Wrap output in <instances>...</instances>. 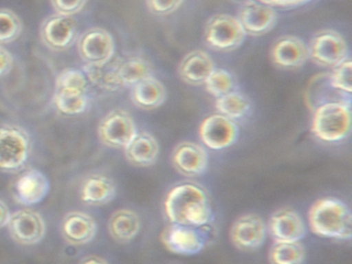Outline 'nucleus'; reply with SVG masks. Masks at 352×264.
I'll use <instances>...</instances> for the list:
<instances>
[{
	"label": "nucleus",
	"mask_w": 352,
	"mask_h": 264,
	"mask_svg": "<svg viewBox=\"0 0 352 264\" xmlns=\"http://www.w3.org/2000/svg\"><path fill=\"white\" fill-rule=\"evenodd\" d=\"M308 222L311 231L318 236L340 241L351 239V210L337 198L317 200L309 210Z\"/></svg>",
	"instance_id": "obj_2"
},
{
	"label": "nucleus",
	"mask_w": 352,
	"mask_h": 264,
	"mask_svg": "<svg viewBox=\"0 0 352 264\" xmlns=\"http://www.w3.org/2000/svg\"><path fill=\"white\" fill-rule=\"evenodd\" d=\"M94 76V82H102V86L109 90L135 86L140 80L151 76L152 68L149 62L143 58L131 57L120 60L108 68L104 74ZM92 76V74H90Z\"/></svg>",
	"instance_id": "obj_11"
},
{
	"label": "nucleus",
	"mask_w": 352,
	"mask_h": 264,
	"mask_svg": "<svg viewBox=\"0 0 352 264\" xmlns=\"http://www.w3.org/2000/svg\"><path fill=\"white\" fill-rule=\"evenodd\" d=\"M137 133V124L133 116L125 109H115L109 111L98 124V138L109 148L124 150Z\"/></svg>",
	"instance_id": "obj_10"
},
{
	"label": "nucleus",
	"mask_w": 352,
	"mask_h": 264,
	"mask_svg": "<svg viewBox=\"0 0 352 264\" xmlns=\"http://www.w3.org/2000/svg\"><path fill=\"white\" fill-rule=\"evenodd\" d=\"M215 107L218 113L236 122L248 115L251 102L246 95L232 90L216 98Z\"/></svg>",
	"instance_id": "obj_27"
},
{
	"label": "nucleus",
	"mask_w": 352,
	"mask_h": 264,
	"mask_svg": "<svg viewBox=\"0 0 352 264\" xmlns=\"http://www.w3.org/2000/svg\"><path fill=\"white\" fill-rule=\"evenodd\" d=\"M80 194L82 201L86 204L94 206H104L112 201L116 196V184L108 175H91L84 179Z\"/></svg>",
	"instance_id": "obj_25"
},
{
	"label": "nucleus",
	"mask_w": 352,
	"mask_h": 264,
	"mask_svg": "<svg viewBox=\"0 0 352 264\" xmlns=\"http://www.w3.org/2000/svg\"><path fill=\"white\" fill-rule=\"evenodd\" d=\"M50 188V182L45 173L38 169H28L16 181L15 197L23 206H34L46 198Z\"/></svg>",
	"instance_id": "obj_20"
},
{
	"label": "nucleus",
	"mask_w": 352,
	"mask_h": 264,
	"mask_svg": "<svg viewBox=\"0 0 352 264\" xmlns=\"http://www.w3.org/2000/svg\"><path fill=\"white\" fill-rule=\"evenodd\" d=\"M215 68V62L207 52L193 50L181 60L178 74L185 84L201 86Z\"/></svg>",
	"instance_id": "obj_22"
},
{
	"label": "nucleus",
	"mask_w": 352,
	"mask_h": 264,
	"mask_svg": "<svg viewBox=\"0 0 352 264\" xmlns=\"http://www.w3.org/2000/svg\"><path fill=\"white\" fill-rule=\"evenodd\" d=\"M308 47L310 59L320 67L335 68L350 57L347 41L341 33L331 29L315 33Z\"/></svg>",
	"instance_id": "obj_9"
},
{
	"label": "nucleus",
	"mask_w": 352,
	"mask_h": 264,
	"mask_svg": "<svg viewBox=\"0 0 352 264\" xmlns=\"http://www.w3.org/2000/svg\"><path fill=\"white\" fill-rule=\"evenodd\" d=\"M76 45L80 59L89 67L108 65L116 51L114 36L102 27H91L80 33Z\"/></svg>",
	"instance_id": "obj_6"
},
{
	"label": "nucleus",
	"mask_w": 352,
	"mask_h": 264,
	"mask_svg": "<svg viewBox=\"0 0 352 264\" xmlns=\"http://www.w3.org/2000/svg\"><path fill=\"white\" fill-rule=\"evenodd\" d=\"M211 231L209 225L197 227L170 224L162 231V241L172 253L195 255L203 251L209 243Z\"/></svg>",
	"instance_id": "obj_8"
},
{
	"label": "nucleus",
	"mask_w": 352,
	"mask_h": 264,
	"mask_svg": "<svg viewBox=\"0 0 352 264\" xmlns=\"http://www.w3.org/2000/svg\"><path fill=\"white\" fill-rule=\"evenodd\" d=\"M352 62L351 58L348 57L339 65L333 68L331 74L327 76L329 86L337 90L338 92L350 94L352 90Z\"/></svg>",
	"instance_id": "obj_31"
},
{
	"label": "nucleus",
	"mask_w": 352,
	"mask_h": 264,
	"mask_svg": "<svg viewBox=\"0 0 352 264\" xmlns=\"http://www.w3.org/2000/svg\"><path fill=\"white\" fill-rule=\"evenodd\" d=\"M205 88L212 96L218 97L230 92L234 89V80L230 72L223 68H215L208 76L205 82Z\"/></svg>",
	"instance_id": "obj_30"
},
{
	"label": "nucleus",
	"mask_w": 352,
	"mask_h": 264,
	"mask_svg": "<svg viewBox=\"0 0 352 264\" xmlns=\"http://www.w3.org/2000/svg\"><path fill=\"white\" fill-rule=\"evenodd\" d=\"M239 22L245 33L251 36H263L273 30L278 22V14L275 8L257 0H247L240 12Z\"/></svg>",
	"instance_id": "obj_15"
},
{
	"label": "nucleus",
	"mask_w": 352,
	"mask_h": 264,
	"mask_svg": "<svg viewBox=\"0 0 352 264\" xmlns=\"http://www.w3.org/2000/svg\"><path fill=\"white\" fill-rule=\"evenodd\" d=\"M164 212L172 224L206 226L213 219L211 198L195 184H182L170 189L164 200Z\"/></svg>",
	"instance_id": "obj_1"
},
{
	"label": "nucleus",
	"mask_w": 352,
	"mask_h": 264,
	"mask_svg": "<svg viewBox=\"0 0 352 264\" xmlns=\"http://www.w3.org/2000/svg\"><path fill=\"white\" fill-rule=\"evenodd\" d=\"M11 210L3 200L0 199V228L8 226L11 219Z\"/></svg>",
	"instance_id": "obj_36"
},
{
	"label": "nucleus",
	"mask_w": 352,
	"mask_h": 264,
	"mask_svg": "<svg viewBox=\"0 0 352 264\" xmlns=\"http://www.w3.org/2000/svg\"><path fill=\"white\" fill-rule=\"evenodd\" d=\"M63 239L69 245H86L94 241L98 233V224L87 212L74 210L65 214L61 223Z\"/></svg>",
	"instance_id": "obj_21"
},
{
	"label": "nucleus",
	"mask_w": 352,
	"mask_h": 264,
	"mask_svg": "<svg viewBox=\"0 0 352 264\" xmlns=\"http://www.w3.org/2000/svg\"><path fill=\"white\" fill-rule=\"evenodd\" d=\"M14 56L6 45H0V78H5L13 69Z\"/></svg>",
	"instance_id": "obj_34"
},
{
	"label": "nucleus",
	"mask_w": 352,
	"mask_h": 264,
	"mask_svg": "<svg viewBox=\"0 0 352 264\" xmlns=\"http://www.w3.org/2000/svg\"><path fill=\"white\" fill-rule=\"evenodd\" d=\"M184 0H146L148 10L155 16H168L181 8Z\"/></svg>",
	"instance_id": "obj_33"
},
{
	"label": "nucleus",
	"mask_w": 352,
	"mask_h": 264,
	"mask_svg": "<svg viewBox=\"0 0 352 264\" xmlns=\"http://www.w3.org/2000/svg\"><path fill=\"white\" fill-rule=\"evenodd\" d=\"M170 160L179 173L185 177H195L204 175L207 170L209 155L201 144L183 142L175 146Z\"/></svg>",
	"instance_id": "obj_17"
},
{
	"label": "nucleus",
	"mask_w": 352,
	"mask_h": 264,
	"mask_svg": "<svg viewBox=\"0 0 352 264\" xmlns=\"http://www.w3.org/2000/svg\"><path fill=\"white\" fill-rule=\"evenodd\" d=\"M55 14L74 16L81 12L89 0H50Z\"/></svg>",
	"instance_id": "obj_32"
},
{
	"label": "nucleus",
	"mask_w": 352,
	"mask_h": 264,
	"mask_svg": "<svg viewBox=\"0 0 352 264\" xmlns=\"http://www.w3.org/2000/svg\"><path fill=\"white\" fill-rule=\"evenodd\" d=\"M271 264H304L306 251L304 245L296 243H275L269 254Z\"/></svg>",
	"instance_id": "obj_28"
},
{
	"label": "nucleus",
	"mask_w": 352,
	"mask_h": 264,
	"mask_svg": "<svg viewBox=\"0 0 352 264\" xmlns=\"http://www.w3.org/2000/svg\"><path fill=\"white\" fill-rule=\"evenodd\" d=\"M131 98L139 109L152 111L166 102L168 91L164 82L151 74L131 87Z\"/></svg>",
	"instance_id": "obj_23"
},
{
	"label": "nucleus",
	"mask_w": 352,
	"mask_h": 264,
	"mask_svg": "<svg viewBox=\"0 0 352 264\" xmlns=\"http://www.w3.org/2000/svg\"><path fill=\"white\" fill-rule=\"evenodd\" d=\"M269 230L275 243H296L306 236L307 228L298 212L282 208L272 214Z\"/></svg>",
	"instance_id": "obj_19"
},
{
	"label": "nucleus",
	"mask_w": 352,
	"mask_h": 264,
	"mask_svg": "<svg viewBox=\"0 0 352 264\" xmlns=\"http://www.w3.org/2000/svg\"><path fill=\"white\" fill-rule=\"evenodd\" d=\"M124 154L127 161L133 166H152L160 156V144L149 132H138L124 148Z\"/></svg>",
	"instance_id": "obj_24"
},
{
	"label": "nucleus",
	"mask_w": 352,
	"mask_h": 264,
	"mask_svg": "<svg viewBox=\"0 0 352 264\" xmlns=\"http://www.w3.org/2000/svg\"><path fill=\"white\" fill-rule=\"evenodd\" d=\"M271 59L282 69H298L310 60L308 45L300 37L283 35L272 47Z\"/></svg>",
	"instance_id": "obj_16"
},
{
	"label": "nucleus",
	"mask_w": 352,
	"mask_h": 264,
	"mask_svg": "<svg viewBox=\"0 0 352 264\" xmlns=\"http://www.w3.org/2000/svg\"><path fill=\"white\" fill-rule=\"evenodd\" d=\"M108 229L114 241L120 243H129L141 230V219L133 210L122 208L111 214Z\"/></svg>",
	"instance_id": "obj_26"
},
{
	"label": "nucleus",
	"mask_w": 352,
	"mask_h": 264,
	"mask_svg": "<svg viewBox=\"0 0 352 264\" xmlns=\"http://www.w3.org/2000/svg\"><path fill=\"white\" fill-rule=\"evenodd\" d=\"M32 153L28 130L16 124L0 126V170L18 173L24 168Z\"/></svg>",
	"instance_id": "obj_5"
},
{
	"label": "nucleus",
	"mask_w": 352,
	"mask_h": 264,
	"mask_svg": "<svg viewBox=\"0 0 352 264\" xmlns=\"http://www.w3.org/2000/svg\"><path fill=\"white\" fill-rule=\"evenodd\" d=\"M239 133L240 130L236 122L220 113L204 119L199 128V140L214 151L224 150L236 144Z\"/></svg>",
	"instance_id": "obj_13"
},
{
	"label": "nucleus",
	"mask_w": 352,
	"mask_h": 264,
	"mask_svg": "<svg viewBox=\"0 0 352 264\" xmlns=\"http://www.w3.org/2000/svg\"><path fill=\"white\" fill-rule=\"evenodd\" d=\"M80 264H109V262L98 256H88L85 259L82 260Z\"/></svg>",
	"instance_id": "obj_37"
},
{
	"label": "nucleus",
	"mask_w": 352,
	"mask_h": 264,
	"mask_svg": "<svg viewBox=\"0 0 352 264\" xmlns=\"http://www.w3.org/2000/svg\"><path fill=\"white\" fill-rule=\"evenodd\" d=\"M246 35L238 18L228 14H214L204 29L206 43L217 52L234 51L244 43Z\"/></svg>",
	"instance_id": "obj_7"
},
{
	"label": "nucleus",
	"mask_w": 352,
	"mask_h": 264,
	"mask_svg": "<svg viewBox=\"0 0 352 264\" xmlns=\"http://www.w3.org/2000/svg\"><path fill=\"white\" fill-rule=\"evenodd\" d=\"M88 91L89 82L86 74L76 68H67L56 76L53 102L63 115H82L89 107Z\"/></svg>",
	"instance_id": "obj_3"
},
{
	"label": "nucleus",
	"mask_w": 352,
	"mask_h": 264,
	"mask_svg": "<svg viewBox=\"0 0 352 264\" xmlns=\"http://www.w3.org/2000/svg\"><path fill=\"white\" fill-rule=\"evenodd\" d=\"M10 235L16 243L24 245H36L46 234V223L40 212L30 208L16 210L8 224Z\"/></svg>",
	"instance_id": "obj_14"
},
{
	"label": "nucleus",
	"mask_w": 352,
	"mask_h": 264,
	"mask_svg": "<svg viewBox=\"0 0 352 264\" xmlns=\"http://www.w3.org/2000/svg\"><path fill=\"white\" fill-rule=\"evenodd\" d=\"M79 34V25L74 16L49 14L40 26L41 41L51 51L65 52L71 49Z\"/></svg>",
	"instance_id": "obj_12"
},
{
	"label": "nucleus",
	"mask_w": 352,
	"mask_h": 264,
	"mask_svg": "<svg viewBox=\"0 0 352 264\" xmlns=\"http://www.w3.org/2000/svg\"><path fill=\"white\" fill-rule=\"evenodd\" d=\"M267 225L261 217L244 214L232 224L230 239L238 249L253 251L263 245L267 239Z\"/></svg>",
	"instance_id": "obj_18"
},
{
	"label": "nucleus",
	"mask_w": 352,
	"mask_h": 264,
	"mask_svg": "<svg viewBox=\"0 0 352 264\" xmlns=\"http://www.w3.org/2000/svg\"><path fill=\"white\" fill-rule=\"evenodd\" d=\"M23 32V22L11 8H0V45L13 43Z\"/></svg>",
	"instance_id": "obj_29"
},
{
	"label": "nucleus",
	"mask_w": 352,
	"mask_h": 264,
	"mask_svg": "<svg viewBox=\"0 0 352 264\" xmlns=\"http://www.w3.org/2000/svg\"><path fill=\"white\" fill-rule=\"evenodd\" d=\"M311 130L318 140L337 142L351 132V109L344 101H327L318 105L312 116Z\"/></svg>",
	"instance_id": "obj_4"
},
{
	"label": "nucleus",
	"mask_w": 352,
	"mask_h": 264,
	"mask_svg": "<svg viewBox=\"0 0 352 264\" xmlns=\"http://www.w3.org/2000/svg\"><path fill=\"white\" fill-rule=\"evenodd\" d=\"M257 1L267 4V6H272L274 8H279L290 10V8L305 6V4L309 3L312 0H257Z\"/></svg>",
	"instance_id": "obj_35"
}]
</instances>
